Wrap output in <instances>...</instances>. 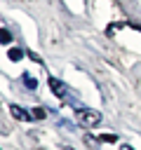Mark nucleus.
<instances>
[{
	"instance_id": "obj_1",
	"label": "nucleus",
	"mask_w": 141,
	"mask_h": 150,
	"mask_svg": "<svg viewBox=\"0 0 141 150\" xmlns=\"http://www.w3.org/2000/svg\"><path fill=\"white\" fill-rule=\"evenodd\" d=\"M49 87H52V91H54V94H56V96H59L63 103H68V105H73V108H82V105H80V101L73 96V91H70V89H68V87H66L61 80L49 77Z\"/></svg>"
},
{
	"instance_id": "obj_2",
	"label": "nucleus",
	"mask_w": 141,
	"mask_h": 150,
	"mask_svg": "<svg viewBox=\"0 0 141 150\" xmlns=\"http://www.w3.org/2000/svg\"><path fill=\"white\" fill-rule=\"evenodd\" d=\"M75 120H78V124L92 129V127H96V124L101 122V112H99V110H92V108H78Z\"/></svg>"
},
{
	"instance_id": "obj_3",
	"label": "nucleus",
	"mask_w": 141,
	"mask_h": 150,
	"mask_svg": "<svg viewBox=\"0 0 141 150\" xmlns=\"http://www.w3.org/2000/svg\"><path fill=\"white\" fill-rule=\"evenodd\" d=\"M9 112H12L16 120H21V122H28V120H33L31 110H26V108H21V105H16V103H12V105H9Z\"/></svg>"
},
{
	"instance_id": "obj_4",
	"label": "nucleus",
	"mask_w": 141,
	"mask_h": 150,
	"mask_svg": "<svg viewBox=\"0 0 141 150\" xmlns=\"http://www.w3.org/2000/svg\"><path fill=\"white\" fill-rule=\"evenodd\" d=\"M21 80H24V84H26L28 89H38V80H35V77H31V73H24V75H21Z\"/></svg>"
},
{
	"instance_id": "obj_5",
	"label": "nucleus",
	"mask_w": 141,
	"mask_h": 150,
	"mask_svg": "<svg viewBox=\"0 0 141 150\" xmlns=\"http://www.w3.org/2000/svg\"><path fill=\"white\" fill-rule=\"evenodd\" d=\"M7 56H9V61H21V59H24V49L14 47V49H9V52H7Z\"/></svg>"
},
{
	"instance_id": "obj_6",
	"label": "nucleus",
	"mask_w": 141,
	"mask_h": 150,
	"mask_svg": "<svg viewBox=\"0 0 141 150\" xmlns=\"http://www.w3.org/2000/svg\"><path fill=\"white\" fill-rule=\"evenodd\" d=\"M7 42H12V33L7 28H0V45H7Z\"/></svg>"
},
{
	"instance_id": "obj_7",
	"label": "nucleus",
	"mask_w": 141,
	"mask_h": 150,
	"mask_svg": "<svg viewBox=\"0 0 141 150\" xmlns=\"http://www.w3.org/2000/svg\"><path fill=\"white\" fill-rule=\"evenodd\" d=\"M31 115H33V120H45L47 110H45V108H33V110H31Z\"/></svg>"
},
{
	"instance_id": "obj_8",
	"label": "nucleus",
	"mask_w": 141,
	"mask_h": 150,
	"mask_svg": "<svg viewBox=\"0 0 141 150\" xmlns=\"http://www.w3.org/2000/svg\"><path fill=\"white\" fill-rule=\"evenodd\" d=\"M101 141H103V143H115L118 136H115V134H106V136H101Z\"/></svg>"
},
{
	"instance_id": "obj_9",
	"label": "nucleus",
	"mask_w": 141,
	"mask_h": 150,
	"mask_svg": "<svg viewBox=\"0 0 141 150\" xmlns=\"http://www.w3.org/2000/svg\"><path fill=\"white\" fill-rule=\"evenodd\" d=\"M120 150H134L132 145H120Z\"/></svg>"
},
{
	"instance_id": "obj_10",
	"label": "nucleus",
	"mask_w": 141,
	"mask_h": 150,
	"mask_svg": "<svg viewBox=\"0 0 141 150\" xmlns=\"http://www.w3.org/2000/svg\"><path fill=\"white\" fill-rule=\"evenodd\" d=\"M63 150H70V148H63Z\"/></svg>"
}]
</instances>
